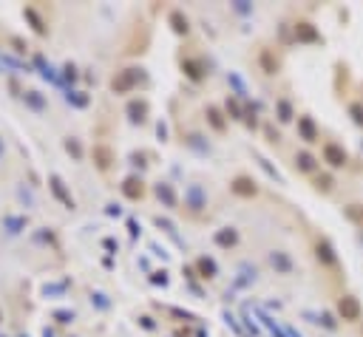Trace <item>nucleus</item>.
Instances as JSON below:
<instances>
[{
  "instance_id": "dca6fc26",
  "label": "nucleus",
  "mask_w": 363,
  "mask_h": 337,
  "mask_svg": "<svg viewBox=\"0 0 363 337\" xmlns=\"http://www.w3.org/2000/svg\"><path fill=\"white\" fill-rule=\"evenodd\" d=\"M258 62H261V71H264V74H278V68H281L278 57H275V54L270 51V48H264V51H261Z\"/></svg>"
},
{
  "instance_id": "4c0bfd02",
  "label": "nucleus",
  "mask_w": 363,
  "mask_h": 337,
  "mask_svg": "<svg viewBox=\"0 0 363 337\" xmlns=\"http://www.w3.org/2000/svg\"><path fill=\"white\" fill-rule=\"evenodd\" d=\"M349 113H352V119L358 122V125H363V102H355L352 108H349Z\"/></svg>"
},
{
  "instance_id": "72a5a7b5",
  "label": "nucleus",
  "mask_w": 363,
  "mask_h": 337,
  "mask_svg": "<svg viewBox=\"0 0 363 337\" xmlns=\"http://www.w3.org/2000/svg\"><path fill=\"white\" fill-rule=\"evenodd\" d=\"M51 318L57 320V323H71V320H74V312L71 309H54Z\"/></svg>"
},
{
  "instance_id": "1a4fd4ad",
  "label": "nucleus",
  "mask_w": 363,
  "mask_h": 337,
  "mask_svg": "<svg viewBox=\"0 0 363 337\" xmlns=\"http://www.w3.org/2000/svg\"><path fill=\"white\" fill-rule=\"evenodd\" d=\"M315 258H318L324 267H335L338 264V255H335V250H332V244L324 241V238L315 244Z\"/></svg>"
},
{
  "instance_id": "412c9836",
  "label": "nucleus",
  "mask_w": 363,
  "mask_h": 337,
  "mask_svg": "<svg viewBox=\"0 0 363 337\" xmlns=\"http://www.w3.org/2000/svg\"><path fill=\"white\" fill-rule=\"evenodd\" d=\"M0 68L6 71H17V74H23V71H31V65H26L23 60H14V57H9V54H0Z\"/></svg>"
},
{
  "instance_id": "f8f14e48",
  "label": "nucleus",
  "mask_w": 363,
  "mask_h": 337,
  "mask_svg": "<svg viewBox=\"0 0 363 337\" xmlns=\"http://www.w3.org/2000/svg\"><path fill=\"white\" fill-rule=\"evenodd\" d=\"M94 162H97L99 170H108V167L114 164V150L108 145H97L94 147Z\"/></svg>"
},
{
  "instance_id": "7c9ffc66",
  "label": "nucleus",
  "mask_w": 363,
  "mask_h": 337,
  "mask_svg": "<svg viewBox=\"0 0 363 337\" xmlns=\"http://www.w3.org/2000/svg\"><path fill=\"white\" fill-rule=\"evenodd\" d=\"M227 113H230V119H244V111H241L239 99H227Z\"/></svg>"
},
{
  "instance_id": "37998d69",
  "label": "nucleus",
  "mask_w": 363,
  "mask_h": 337,
  "mask_svg": "<svg viewBox=\"0 0 363 337\" xmlns=\"http://www.w3.org/2000/svg\"><path fill=\"white\" fill-rule=\"evenodd\" d=\"M105 213H108V216H122V207H119V204H108Z\"/></svg>"
},
{
  "instance_id": "a19ab883",
  "label": "nucleus",
  "mask_w": 363,
  "mask_h": 337,
  "mask_svg": "<svg viewBox=\"0 0 363 337\" xmlns=\"http://www.w3.org/2000/svg\"><path fill=\"white\" fill-rule=\"evenodd\" d=\"M230 85L236 88V91H239V96H244V94H247V88H244V82H241V79L236 77V74H230Z\"/></svg>"
},
{
  "instance_id": "f704fd0d",
  "label": "nucleus",
  "mask_w": 363,
  "mask_h": 337,
  "mask_svg": "<svg viewBox=\"0 0 363 337\" xmlns=\"http://www.w3.org/2000/svg\"><path fill=\"white\" fill-rule=\"evenodd\" d=\"M91 303H94L97 309H108V306H111V301H108L102 292H91Z\"/></svg>"
},
{
  "instance_id": "cd10ccee",
  "label": "nucleus",
  "mask_w": 363,
  "mask_h": 337,
  "mask_svg": "<svg viewBox=\"0 0 363 337\" xmlns=\"http://www.w3.org/2000/svg\"><path fill=\"white\" fill-rule=\"evenodd\" d=\"M344 216L349 218L352 224L363 227V204H349V207H344Z\"/></svg>"
},
{
  "instance_id": "4be33fe9",
  "label": "nucleus",
  "mask_w": 363,
  "mask_h": 337,
  "mask_svg": "<svg viewBox=\"0 0 363 337\" xmlns=\"http://www.w3.org/2000/svg\"><path fill=\"white\" fill-rule=\"evenodd\" d=\"M270 264H273L278 272H284V275H290V272H293V261H290L287 252H273V255H270Z\"/></svg>"
},
{
  "instance_id": "20e7f679",
  "label": "nucleus",
  "mask_w": 363,
  "mask_h": 337,
  "mask_svg": "<svg viewBox=\"0 0 363 337\" xmlns=\"http://www.w3.org/2000/svg\"><path fill=\"white\" fill-rule=\"evenodd\" d=\"M185 207H190L193 213H199L202 207H207V196H204L202 184H190L185 190Z\"/></svg>"
},
{
  "instance_id": "58836bf2",
  "label": "nucleus",
  "mask_w": 363,
  "mask_h": 337,
  "mask_svg": "<svg viewBox=\"0 0 363 337\" xmlns=\"http://www.w3.org/2000/svg\"><path fill=\"white\" fill-rule=\"evenodd\" d=\"M17 196H20V201H23L26 207H34V196H31L26 187H17Z\"/></svg>"
},
{
  "instance_id": "6ab92c4d",
  "label": "nucleus",
  "mask_w": 363,
  "mask_h": 337,
  "mask_svg": "<svg viewBox=\"0 0 363 337\" xmlns=\"http://www.w3.org/2000/svg\"><path fill=\"white\" fill-rule=\"evenodd\" d=\"M3 230L9 235H17L26 230V216H3Z\"/></svg>"
},
{
  "instance_id": "f03ea898",
  "label": "nucleus",
  "mask_w": 363,
  "mask_h": 337,
  "mask_svg": "<svg viewBox=\"0 0 363 337\" xmlns=\"http://www.w3.org/2000/svg\"><path fill=\"white\" fill-rule=\"evenodd\" d=\"M338 315H341L344 320H349V323H355V320L361 318V303H358V298L344 295V298L338 301Z\"/></svg>"
},
{
  "instance_id": "09e8293b",
  "label": "nucleus",
  "mask_w": 363,
  "mask_h": 337,
  "mask_svg": "<svg viewBox=\"0 0 363 337\" xmlns=\"http://www.w3.org/2000/svg\"><path fill=\"white\" fill-rule=\"evenodd\" d=\"M139 323H142V329H148V332L156 326V323H153V318H139Z\"/></svg>"
},
{
  "instance_id": "6e6552de",
  "label": "nucleus",
  "mask_w": 363,
  "mask_h": 337,
  "mask_svg": "<svg viewBox=\"0 0 363 337\" xmlns=\"http://www.w3.org/2000/svg\"><path fill=\"white\" fill-rule=\"evenodd\" d=\"M122 193H125V199L139 201L142 196H145V184H142L139 176H128V179L122 182Z\"/></svg>"
},
{
  "instance_id": "a18cd8bd",
  "label": "nucleus",
  "mask_w": 363,
  "mask_h": 337,
  "mask_svg": "<svg viewBox=\"0 0 363 337\" xmlns=\"http://www.w3.org/2000/svg\"><path fill=\"white\" fill-rule=\"evenodd\" d=\"M264 130H267V136H270V142H278V139H281V136H278V130H275L273 125H267Z\"/></svg>"
},
{
  "instance_id": "864d4df0",
  "label": "nucleus",
  "mask_w": 363,
  "mask_h": 337,
  "mask_svg": "<svg viewBox=\"0 0 363 337\" xmlns=\"http://www.w3.org/2000/svg\"><path fill=\"white\" fill-rule=\"evenodd\" d=\"M3 150H6V145H3V139H0V159H3Z\"/></svg>"
},
{
  "instance_id": "39448f33",
  "label": "nucleus",
  "mask_w": 363,
  "mask_h": 337,
  "mask_svg": "<svg viewBox=\"0 0 363 337\" xmlns=\"http://www.w3.org/2000/svg\"><path fill=\"white\" fill-rule=\"evenodd\" d=\"M48 187H51V193L62 201V204H65V207L74 210V199H71V193H68V187H65V182H62V179H60L57 173L48 176Z\"/></svg>"
},
{
  "instance_id": "ddd939ff",
  "label": "nucleus",
  "mask_w": 363,
  "mask_h": 337,
  "mask_svg": "<svg viewBox=\"0 0 363 337\" xmlns=\"http://www.w3.org/2000/svg\"><path fill=\"white\" fill-rule=\"evenodd\" d=\"M153 193H156V199H159L165 207H176V193H173V187H170L168 182H159L153 187Z\"/></svg>"
},
{
  "instance_id": "c85d7f7f",
  "label": "nucleus",
  "mask_w": 363,
  "mask_h": 337,
  "mask_svg": "<svg viewBox=\"0 0 363 337\" xmlns=\"http://www.w3.org/2000/svg\"><path fill=\"white\" fill-rule=\"evenodd\" d=\"M65 153L74 156V159H82V145H80V139H74V136L65 139Z\"/></svg>"
},
{
  "instance_id": "f257e3e1",
  "label": "nucleus",
  "mask_w": 363,
  "mask_h": 337,
  "mask_svg": "<svg viewBox=\"0 0 363 337\" xmlns=\"http://www.w3.org/2000/svg\"><path fill=\"white\" fill-rule=\"evenodd\" d=\"M142 77H145V74H142L139 68H125V71H119V74L111 79V91H114V94H128Z\"/></svg>"
},
{
  "instance_id": "2f4dec72",
  "label": "nucleus",
  "mask_w": 363,
  "mask_h": 337,
  "mask_svg": "<svg viewBox=\"0 0 363 337\" xmlns=\"http://www.w3.org/2000/svg\"><path fill=\"white\" fill-rule=\"evenodd\" d=\"M77 77H80V74H77V65L65 62V65H62V82H77Z\"/></svg>"
},
{
  "instance_id": "5fc2aeb1",
  "label": "nucleus",
  "mask_w": 363,
  "mask_h": 337,
  "mask_svg": "<svg viewBox=\"0 0 363 337\" xmlns=\"http://www.w3.org/2000/svg\"><path fill=\"white\" fill-rule=\"evenodd\" d=\"M20 337H28V335H20Z\"/></svg>"
},
{
  "instance_id": "0eeeda50",
  "label": "nucleus",
  "mask_w": 363,
  "mask_h": 337,
  "mask_svg": "<svg viewBox=\"0 0 363 337\" xmlns=\"http://www.w3.org/2000/svg\"><path fill=\"white\" fill-rule=\"evenodd\" d=\"M295 40H298V43H318L321 34H318V28L312 26V23L298 20V23H295Z\"/></svg>"
},
{
  "instance_id": "2eb2a0df",
  "label": "nucleus",
  "mask_w": 363,
  "mask_h": 337,
  "mask_svg": "<svg viewBox=\"0 0 363 337\" xmlns=\"http://www.w3.org/2000/svg\"><path fill=\"white\" fill-rule=\"evenodd\" d=\"M207 122H210V128L216 130V133H224V130H227V119H224V113L219 111L216 105L207 108Z\"/></svg>"
},
{
  "instance_id": "473e14b6",
  "label": "nucleus",
  "mask_w": 363,
  "mask_h": 337,
  "mask_svg": "<svg viewBox=\"0 0 363 337\" xmlns=\"http://www.w3.org/2000/svg\"><path fill=\"white\" fill-rule=\"evenodd\" d=\"M332 184H335V182H332V176H327V173L315 179V187H318L321 193H329V190H332Z\"/></svg>"
},
{
  "instance_id": "de8ad7c7",
  "label": "nucleus",
  "mask_w": 363,
  "mask_h": 337,
  "mask_svg": "<svg viewBox=\"0 0 363 337\" xmlns=\"http://www.w3.org/2000/svg\"><path fill=\"white\" fill-rule=\"evenodd\" d=\"M128 230H131V238H136V235H139V224H136V221H128Z\"/></svg>"
},
{
  "instance_id": "3c124183",
  "label": "nucleus",
  "mask_w": 363,
  "mask_h": 337,
  "mask_svg": "<svg viewBox=\"0 0 363 337\" xmlns=\"http://www.w3.org/2000/svg\"><path fill=\"white\" fill-rule=\"evenodd\" d=\"M236 9H239V11H250V6L244 3V0H239V3H236Z\"/></svg>"
},
{
  "instance_id": "423d86ee",
  "label": "nucleus",
  "mask_w": 363,
  "mask_h": 337,
  "mask_svg": "<svg viewBox=\"0 0 363 337\" xmlns=\"http://www.w3.org/2000/svg\"><path fill=\"white\" fill-rule=\"evenodd\" d=\"M230 190L236 193V196H241V199H253L258 193V187H256V182L253 179H247V176H236L230 182Z\"/></svg>"
},
{
  "instance_id": "a878e982",
  "label": "nucleus",
  "mask_w": 363,
  "mask_h": 337,
  "mask_svg": "<svg viewBox=\"0 0 363 337\" xmlns=\"http://www.w3.org/2000/svg\"><path fill=\"white\" fill-rule=\"evenodd\" d=\"M295 164H298V170H304V173H312L315 170V156L301 150V153L295 156Z\"/></svg>"
},
{
  "instance_id": "4468645a",
  "label": "nucleus",
  "mask_w": 363,
  "mask_h": 337,
  "mask_svg": "<svg viewBox=\"0 0 363 337\" xmlns=\"http://www.w3.org/2000/svg\"><path fill=\"white\" fill-rule=\"evenodd\" d=\"M182 71H185L187 77L193 79V82H199V79L204 77V71H207V68H204L202 60H182Z\"/></svg>"
},
{
  "instance_id": "393cba45",
  "label": "nucleus",
  "mask_w": 363,
  "mask_h": 337,
  "mask_svg": "<svg viewBox=\"0 0 363 337\" xmlns=\"http://www.w3.org/2000/svg\"><path fill=\"white\" fill-rule=\"evenodd\" d=\"M196 269H199V275L207 278V281H210V278H216V272H219L213 258H199V261H196Z\"/></svg>"
},
{
  "instance_id": "a211bd4d",
  "label": "nucleus",
  "mask_w": 363,
  "mask_h": 337,
  "mask_svg": "<svg viewBox=\"0 0 363 337\" xmlns=\"http://www.w3.org/2000/svg\"><path fill=\"white\" fill-rule=\"evenodd\" d=\"M216 244H219V247H224V250H230V247H236V244H239V233H236L233 227H224V230H219V233H216Z\"/></svg>"
},
{
  "instance_id": "ea45409f",
  "label": "nucleus",
  "mask_w": 363,
  "mask_h": 337,
  "mask_svg": "<svg viewBox=\"0 0 363 337\" xmlns=\"http://www.w3.org/2000/svg\"><path fill=\"white\" fill-rule=\"evenodd\" d=\"M151 284L153 286H168V272L162 269V272H153L151 275Z\"/></svg>"
},
{
  "instance_id": "5701e85b",
  "label": "nucleus",
  "mask_w": 363,
  "mask_h": 337,
  "mask_svg": "<svg viewBox=\"0 0 363 337\" xmlns=\"http://www.w3.org/2000/svg\"><path fill=\"white\" fill-rule=\"evenodd\" d=\"M65 102L71 105V108H88V102H91V96L85 94V91H65Z\"/></svg>"
},
{
  "instance_id": "7ed1b4c3",
  "label": "nucleus",
  "mask_w": 363,
  "mask_h": 337,
  "mask_svg": "<svg viewBox=\"0 0 363 337\" xmlns=\"http://www.w3.org/2000/svg\"><path fill=\"white\" fill-rule=\"evenodd\" d=\"M324 162H327L329 167H344V164L349 162V156H346V150L341 145L327 142V145H324Z\"/></svg>"
},
{
  "instance_id": "b1692460",
  "label": "nucleus",
  "mask_w": 363,
  "mask_h": 337,
  "mask_svg": "<svg viewBox=\"0 0 363 337\" xmlns=\"http://www.w3.org/2000/svg\"><path fill=\"white\" fill-rule=\"evenodd\" d=\"M23 17L28 20V23H31V28H34L37 34L43 37L45 31H48V28H45V23H43V17H40V14H37L34 9H31V6H28V9H23Z\"/></svg>"
},
{
  "instance_id": "f3484780",
  "label": "nucleus",
  "mask_w": 363,
  "mask_h": 337,
  "mask_svg": "<svg viewBox=\"0 0 363 337\" xmlns=\"http://www.w3.org/2000/svg\"><path fill=\"white\" fill-rule=\"evenodd\" d=\"M23 102H26V108H31V111H45V96L40 94V91H23Z\"/></svg>"
},
{
  "instance_id": "c03bdc74",
  "label": "nucleus",
  "mask_w": 363,
  "mask_h": 337,
  "mask_svg": "<svg viewBox=\"0 0 363 337\" xmlns=\"http://www.w3.org/2000/svg\"><path fill=\"white\" fill-rule=\"evenodd\" d=\"M156 136H159V139H168V125H165V122H159V125H156Z\"/></svg>"
},
{
  "instance_id": "c9c22d12",
  "label": "nucleus",
  "mask_w": 363,
  "mask_h": 337,
  "mask_svg": "<svg viewBox=\"0 0 363 337\" xmlns=\"http://www.w3.org/2000/svg\"><path fill=\"white\" fill-rule=\"evenodd\" d=\"M256 159H258V164H261V167H264V170H267V173H270V176H273V179H275V182H281V173H278V170H275V167H273V164H270V162H267V159H264V156H256Z\"/></svg>"
},
{
  "instance_id": "79ce46f5",
  "label": "nucleus",
  "mask_w": 363,
  "mask_h": 337,
  "mask_svg": "<svg viewBox=\"0 0 363 337\" xmlns=\"http://www.w3.org/2000/svg\"><path fill=\"white\" fill-rule=\"evenodd\" d=\"M187 142H190V145H193L196 150H202V153H204V150H207V145H204V142H202V136H199V133H193V136L187 139Z\"/></svg>"
},
{
  "instance_id": "6e6d98bb",
  "label": "nucleus",
  "mask_w": 363,
  "mask_h": 337,
  "mask_svg": "<svg viewBox=\"0 0 363 337\" xmlns=\"http://www.w3.org/2000/svg\"><path fill=\"white\" fill-rule=\"evenodd\" d=\"M0 320H3V315H0Z\"/></svg>"
},
{
  "instance_id": "c756f323",
  "label": "nucleus",
  "mask_w": 363,
  "mask_h": 337,
  "mask_svg": "<svg viewBox=\"0 0 363 337\" xmlns=\"http://www.w3.org/2000/svg\"><path fill=\"white\" fill-rule=\"evenodd\" d=\"M278 119H281V122H290V119H293V105L287 102V99H281V102H278Z\"/></svg>"
},
{
  "instance_id": "e433bc0d",
  "label": "nucleus",
  "mask_w": 363,
  "mask_h": 337,
  "mask_svg": "<svg viewBox=\"0 0 363 337\" xmlns=\"http://www.w3.org/2000/svg\"><path fill=\"white\" fill-rule=\"evenodd\" d=\"M156 227H159V230H165V233H168V235H173V238H176V227H173V224H170V221H168V218H156ZM176 241H179V238H176Z\"/></svg>"
},
{
  "instance_id": "9b49d317",
  "label": "nucleus",
  "mask_w": 363,
  "mask_h": 337,
  "mask_svg": "<svg viewBox=\"0 0 363 337\" xmlns=\"http://www.w3.org/2000/svg\"><path fill=\"white\" fill-rule=\"evenodd\" d=\"M298 133H301L304 142H318V125L312 116H301L298 119Z\"/></svg>"
},
{
  "instance_id": "aec40b11",
  "label": "nucleus",
  "mask_w": 363,
  "mask_h": 337,
  "mask_svg": "<svg viewBox=\"0 0 363 337\" xmlns=\"http://www.w3.org/2000/svg\"><path fill=\"white\" fill-rule=\"evenodd\" d=\"M168 23H170V28H173L176 34H182V37H185L187 31H190V26H187V17H185V14H182L179 9H173V11H170Z\"/></svg>"
},
{
  "instance_id": "bb28decb",
  "label": "nucleus",
  "mask_w": 363,
  "mask_h": 337,
  "mask_svg": "<svg viewBox=\"0 0 363 337\" xmlns=\"http://www.w3.org/2000/svg\"><path fill=\"white\" fill-rule=\"evenodd\" d=\"M68 284H71L68 278H62L60 284H45L43 286V295H45V298H60V295L68 289Z\"/></svg>"
},
{
  "instance_id": "9d476101",
  "label": "nucleus",
  "mask_w": 363,
  "mask_h": 337,
  "mask_svg": "<svg viewBox=\"0 0 363 337\" xmlns=\"http://www.w3.org/2000/svg\"><path fill=\"white\" fill-rule=\"evenodd\" d=\"M125 113H128V119H131L133 125H142L145 116H148V102H142V99H131L128 108H125Z\"/></svg>"
},
{
  "instance_id": "49530a36",
  "label": "nucleus",
  "mask_w": 363,
  "mask_h": 337,
  "mask_svg": "<svg viewBox=\"0 0 363 337\" xmlns=\"http://www.w3.org/2000/svg\"><path fill=\"white\" fill-rule=\"evenodd\" d=\"M37 241H48V244H54V235H51V233H45V230H40V233H37Z\"/></svg>"
},
{
  "instance_id": "8fccbe9b",
  "label": "nucleus",
  "mask_w": 363,
  "mask_h": 337,
  "mask_svg": "<svg viewBox=\"0 0 363 337\" xmlns=\"http://www.w3.org/2000/svg\"><path fill=\"white\" fill-rule=\"evenodd\" d=\"M102 247H105L108 252H116V241H114V238H105V241H102Z\"/></svg>"
},
{
  "instance_id": "603ef678",
  "label": "nucleus",
  "mask_w": 363,
  "mask_h": 337,
  "mask_svg": "<svg viewBox=\"0 0 363 337\" xmlns=\"http://www.w3.org/2000/svg\"><path fill=\"white\" fill-rule=\"evenodd\" d=\"M43 337H54V335H51V329H43Z\"/></svg>"
}]
</instances>
